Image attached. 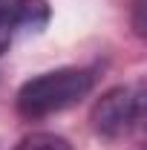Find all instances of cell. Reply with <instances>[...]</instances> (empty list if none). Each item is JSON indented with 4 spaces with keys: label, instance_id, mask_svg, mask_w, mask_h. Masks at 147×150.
Returning a JSON list of instances; mask_svg holds the SVG:
<instances>
[{
    "label": "cell",
    "instance_id": "obj_1",
    "mask_svg": "<svg viewBox=\"0 0 147 150\" xmlns=\"http://www.w3.org/2000/svg\"><path fill=\"white\" fill-rule=\"evenodd\" d=\"M95 87V72L87 67H61L23 81L18 90V112L29 121L55 115L81 104Z\"/></svg>",
    "mask_w": 147,
    "mask_h": 150
},
{
    "label": "cell",
    "instance_id": "obj_2",
    "mask_svg": "<svg viewBox=\"0 0 147 150\" xmlns=\"http://www.w3.org/2000/svg\"><path fill=\"white\" fill-rule=\"evenodd\" d=\"M141 118H144V84L141 81L107 90L92 104L90 112L92 130L107 142L127 139L130 133L139 130Z\"/></svg>",
    "mask_w": 147,
    "mask_h": 150
},
{
    "label": "cell",
    "instance_id": "obj_3",
    "mask_svg": "<svg viewBox=\"0 0 147 150\" xmlns=\"http://www.w3.org/2000/svg\"><path fill=\"white\" fill-rule=\"evenodd\" d=\"M49 23L46 0H0V58L23 35H35Z\"/></svg>",
    "mask_w": 147,
    "mask_h": 150
},
{
    "label": "cell",
    "instance_id": "obj_4",
    "mask_svg": "<svg viewBox=\"0 0 147 150\" xmlns=\"http://www.w3.org/2000/svg\"><path fill=\"white\" fill-rule=\"evenodd\" d=\"M15 150H72V147H69V142L64 136H55V133H32Z\"/></svg>",
    "mask_w": 147,
    "mask_h": 150
}]
</instances>
